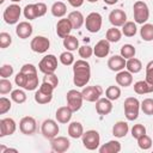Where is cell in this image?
I'll use <instances>...</instances> for the list:
<instances>
[{
    "instance_id": "cell-19",
    "label": "cell",
    "mask_w": 153,
    "mask_h": 153,
    "mask_svg": "<svg viewBox=\"0 0 153 153\" xmlns=\"http://www.w3.org/2000/svg\"><path fill=\"white\" fill-rule=\"evenodd\" d=\"M110 53V42L108 39H100L93 47V54L97 57H105Z\"/></svg>"
},
{
    "instance_id": "cell-44",
    "label": "cell",
    "mask_w": 153,
    "mask_h": 153,
    "mask_svg": "<svg viewBox=\"0 0 153 153\" xmlns=\"http://www.w3.org/2000/svg\"><path fill=\"white\" fill-rule=\"evenodd\" d=\"M43 82H45V84L53 86L54 88H56L57 85H59V78H57V75L55 73H48V74H44Z\"/></svg>"
},
{
    "instance_id": "cell-15",
    "label": "cell",
    "mask_w": 153,
    "mask_h": 153,
    "mask_svg": "<svg viewBox=\"0 0 153 153\" xmlns=\"http://www.w3.org/2000/svg\"><path fill=\"white\" fill-rule=\"evenodd\" d=\"M17 129V124L16 121L11 117H6V118H1L0 120V136H7V135H12Z\"/></svg>"
},
{
    "instance_id": "cell-22",
    "label": "cell",
    "mask_w": 153,
    "mask_h": 153,
    "mask_svg": "<svg viewBox=\"0 0 153 153\" xmlns=\"http://www.w3.org/2000/svg\"><path fill=\"white\" fill-rule=\"evenodd\" d=\"M72 114H73V111L68 108V105H66V106H60V108L56 110V112H55V117H56V121H57L59 123L66 124V123H68V122L71 121Z\"/></svg>"
},
{
    "instance_id": "cell-13",
    "label": "cell",
    "mask_w": 153,
    "mask_h": 153,
    "mask_svg": "<svg viewBox=\"0 0 153 153\" xmlns=\"http://www.w3.org/2000/svg\"><path fill=\"white\" fill-rule=\"evenodd\" d=\"M37 129L36 120L31 116H25L19 122V130L24 135H32Z\"/></svg>"
},
{
    "instance_id": "cell-8",
    "label": "cell",
    "mask_w": 153,
    "mask_h": 153,
    "mask_svg": "<svg viewBox=\"0 0 153 153\" xmlns=\"http://www.w3.org/2000/svg\"><path fill=\"white\" fill-rule=\"evenodd\" d=\"M102 24H103V18L98 12H91L85 19L86 30L92 33L98 32L102 29Z\"/></svg>"
},
{
    "instance_id": "cell-51",
    "label": "cell",
    "mask_w": 153,
    "mask_h": 153,
    "mask_svg": "<svg viewBox=\"0 0 153 153\" xmlns=\"http://www.w3.org/2000/svg\"><path fill=\"white\" fill-rule=\"evenodd\" d=\"M146 81L153 85V60L146 65Z\"/></svg>"
},
{
    "instance_id": "cell-55",
    "label": "cell",
    "mask_w": 153,
    "mask_h": 153,
    "mask_svg": "<svg viewBox=\"0 0 153 153\" xmlns=\"http://www.w3.org/2000/svg\"><path fill=\"white\" fill-rule=\"evenodd\" d=\"M103 1L108 5H115L116 2H118V0H103Z\"/></svg>"
},
{
    "instance_id": "cell-1",
    "label": "cell",
    "mask_w": 153,
    "mask_h": 153,
    "mask_svg": "<svg viewBox=\"0 0 153 153\" xmlns=\"http://www.w3.org/2000/svg\"><path fill=\"white\" fill-rule=\"evenodd\" d=\"M91 79V66L90 63L81 59L73 63V82L76 87H84Z\"/></svg>"
},
{
    "instance_id": "cell-18",
    "label": "cell",
    "mask_w": 153,
    "mask_h": 153,
    "mask_svg": "<svg viewBox=\"0 0 153 153\" xmlns=\"http://www.w3.org/2000/svg\"><path fill=\"white\" fill-rule=\"evenodd\" d=\"M96 111L98 115L105 116L109 115L112 111V100H110L109 98H99L96 102Z\"/></svg>"
},
{
    "instance_id": "cell-52",
    "label": "cell",
    "mask_w": 153,
    "mask_h": 153,
    "mask_svg": "<svg viewBox=\"0 0 153 153\" xmlns=\"http://www.w3.org/2000/svg\"><path fill=\"white\" fill-rule=\"evenodd\" d=\"M20 72H23L26 75H29V74H36L37 73V68L32 63H25V65L22 66Z\"/></svg>"
},
{
    "instance_id": "cell-32",
    "label": "cell",
    "mask_w": 153,
    "mask_h": 153,
    "mask_svg": "<svg viewBox=\"0 0 153 153\" xmlns=\"http://www.w3.org/2000/svg\"><path fill=\"white\" fill-rule=\"evenodd\" d=\"M140 36L146 42L153 41V24H149V23L142 24L140 29Z\"/></svg>"
},
{
    "instance_id": "cell-11",
    "label": "cell",
    "mask_w": 153,
    "mask_h": 153,
    "mask_svg": "<svg viewBox=\"0 0 153 153\" xmlns=\"http://www.w3.org/2000/svg\"><path fill=\"white\" fill-rule=\"evenodd\" d=\"M81 93H82L84 100L90 102V103H93V102H97V100L100 98V96L103 94V88H102V86H99V85L84 86Z\"/></svg>"
},
{
    "instance_id": "cell-5",
    "label": "cell",
    "mask_w": 153,
    "mask_h": 153,
    "mask_svg": "<svg viewBox=\"0 0 153 153\" xmlns=\"http://www.w3.org/2000/svg\"><path fill=\"white\" fill-rule=\"evenodd\" d=\"M53 92H54V87L45 84V82H42V85L39 86V88L36 91L35 93V100L36 103L38 104H48L51 102L53 99Z\"/></svg>"
},
{
    "instance_id": "cell-46",
    "label": "cell",
    "mask_w": 153,
    "mask_h": 153,
    "mask_svg": "<svg viewBox=\"0 0 153 153\" xmlns=\"http://www.w3.org/2000/svg\"><path fill=\"white\" fill-rule=\"evenodd\" d=\"M143 134H146V127L141 123H137V124H134L133 128H131V136L134 139H139L140 136H142Z\"/></svg>"
},
{
    "instance_id": "cell-10",
    "label": "cell",
    "mask_w": 153,
    "mask_h": 153,
    "mask_svg": "<svg viewBox=\"0 0 153 153\" xmlns=\"http://www.w3.org/2000/svg\"><path fill=\"white\" fill-rule=\"evenodd\" d=\"M59 131H60V128H59V124L56 121H54L51 118L43 121L42 127H41V133L45 139H48V140L54 139L55 136H57Z\"/></svg>"
},
{
    "instance_id": "cell-3",
    "label": "cell",
    "mask_w": 153,
    "mask_h": 153,
    "mask_svg": "<svg viewBox=\"0 0 153 153\" xmlns=\"http://www.w3.org/2000/svg\"><path fill=\"white\" fill-rule=\"evenodd\" d=\"M81 140H82V145L88 151H96L99 148V143H100V136H99V133L97 130H87V131H84L82 136H81Z\"/></svg>"
},
{
    "instance_id": "cell-39",
    "label": "cell",
    "mask_w": 153,
    "mask_h": 153,
    "mask_svg": "<svg viewBox=\"0 0 153 153\" xmlns=\"http://www.w3.org/2000/svg\"><path fill=\"white\" fill-rule=\"evenodd\" d=\"M140 108L145 115L152 116L153 115V98H146L141 102Z\"/></svg>"
},
{
    "instance_id": "cell-41",
    "label": "cell",
    "mask_w": 153,
    "mask_h": 153,
    "mask_svg": "<svg viewBox=\"0 0 153 153\" xmlns=\"http://www.w3.org/2000/svg\"><path fill=\"white\" fill-rule=\"evenodd\" d=\"M38 87V76H37V73L36 74H29L27 75V81H26V85H25V90L27 91H33Z\"/></svg>"
},
{
    "instance_id": "cell-7",
    "label": "cell",
    "mask_w": 153,
    "mask_h": 153,
    "mask_svg": "<svg viewBox=\"0 0 153 153\" xmlns=\"http://www.w3.org/2000/svg\"><path fill=\"white\" fill-rule=\"evenodd\" d=\"M66 99H67V105L68 108L75 112L79 111L82 106V102H84V97L82 93L76 91V90H69L66 94Z\"/></svg>"
},
{
    "instance_id": "cell-35",
    "label": "cell",
    "mask_w": 153,
    "mask_h": 153,
    "mask_svg": "<svg viewBox=\"0 0 153 153\" xmlns=\"http://www.w3.org/2000/svg\"><path fill=\"white\" fill-rule=\"evenodd\" d=\"M24 17L29 20L38 18V11H37L36 4H29L24 7Z\"/></svg>"
},
{
    "instance_id": "cell-23",
    "label": "cell",
    "mask_w": 153,
    "mask_h": 153,
    "mask_svg": "<svg viewBox=\"0 0 153 153\" xmlns=\"http://www.w3.org/2000/svg\"><path fill=\"white\" fill-rule=\"evenodd\" d=\"M116 82L122 87H128L133 84V74L129 71H120L116 74Z\"/></svg>"
},
{
    "instance_id": "cell-47",
    "label": "cell",
    "mask_w": 153,
    "mask_h": 153,
    "mask_svg": "<svg viewBox=\"0 0 153 153\" xmlns=\"http://www.w3.org/2000/svg\"><path fill=\"white\" fill-rule=\"evenodd\" d=\"M12 108V103L8 98L6 97H1L0 98V114L1 115H5L6 112H8Z\"/></svg>"
},
{
    "instance_id": "cell-42",
    "label": "cell",
    "mask_w": 153,
    "mask_h": 153,
    "mask_svg": "<svg viewBox=\"0 0 153 153\" xmlns=\"http://www.w3.org/2000/svg\"><path fill=\"white\" fill-rule=\"evenodd\" d=\"M137 146H139L141 149L147 151V149H149V148L152 147V139H151L147 134H143L142 136H140V137L137 139Z\"/></svg>"
},
{
    "instance_id": "cell-2",
    "label": "cell",
    "mask_w": 153,
    "mask_h": 153,
    "mask_svg": "<svg viewBox=\"0 0 153 153\" xmlns=\"http://www.w3.org/2000/svg\"><path fill=\"white\" fill-rule=\"evenodd\" d=\"M140 102L137 98L134 97H128L126 98L123 105H124V115L128 121H134L139 117V111H140Z\"/></svg>"
},
{
    "instance_id": "cell-9",
    "label": "cell",
    "mask_w": 153,
    "mask_h": 153,
    "mask_svg": "<svg viewBox=\"0 0 153 153\" xmlns=\"http://www.w3.org/2000/svg\"><path fill=\"white\" fill-rule=\"evenodd\" d=\"M38 68L43 74H48V73H55L56 68H57V57L53 54H48L45 55L38 63Z\"/></svg>"
},
{
    "instance_id": "cell-31",
    "label": "cell",
    "mask_w": 153,
    "mask_h": 153,
    "mask_svg": "<svg viewBox=\"0 0 153 153\" xmlns=\"http://www.w3.org/2000/svg\"><path fill=\"white\" fill-rule=\"evenodd\" d=\"M126 68H127V71H129L131 74H136V73H139V72L142 69V63H141V61H140L139 59L131 57V59H128V60H127Z\"/></svg>"
},
{
    "instance_id": "cell-4",
    "label": "cell",
    "mask_w": 153,
    "mask_h": 153,
    "mask_svg": "<svg viewBox=\"0 0 153 153\" xmlns=\"http://www.w3.org/2000/svg\"><path fill=\"white\" fill-rule=\"evenodd\" d=\"M134 11V20L137 24H145L149 18V8L145 1H136L133 6Z\"/></svg>"
},
{
    "instance_id": "cell-56",
    "label": "cell",
    "mask_w": 153,
    "mask_h": 153,
    "mask_svg": "<svg viewBox=\"0 0 153 153\" xmlns=\"http://www.w3.org/2000/svg\"><path fill=\"white\" fill-rule=\"evenodd\" d=\"M86 1H88V2H91V4H93V2H97L98 0H86Z\"/></svg>"
},
{
    "instance_id": "cell-27",
    "label": "cell",
    "mask_w": 153,
    "mask_h": 153,
    "mask_svg": "<svg viewBox=\"0 0 153 153\" xmlns=\"http://www.w3.org/2000/svg\"><path fill=\"white\" fill-rule=\"evenodd\" d=\"M84 134V127L80 122H72L68 126V135L72 139H79Z\"/></svg>"
},
{
    "instance_id": "cell-20",
    "label": "cell",
    "mask_w": 153,
    "mask_h": 153,
    "mask_svg": "<svg viewBox=\"0 0 153 153\" xmlns=\"http://www.w3.org/2000/svg\"><path fill=\"white\" fill-rule=\"evenodd\" d=\"M126 63H127L126 59L121 55H114L108 60V67L112 72H120V71L124 69Z\"/></svg>"
},
{
    "instance_id": "cell-48",
    "label": "cell",
    "mask_w": 153,
    "mask_h": 153,
    "mask_svg": "<svg viewBox=\"0 0 153 153\" xmlns=\"http://www.w3.org/2000/svg\"><path fill=\"white\" fill-rule=\"evenodd\" d=\"M12 43V37L10 33L7 32H1L0 33V48L1 49H5L7 47H10Z\"/></svg>"
},
{
    "instance_id": "cell-43",
    "label": "cell",
    "mask_w": 153,
    "mask_h": 153,
    "mask_svg": "<svg viewBox=\"0 0 153 153\" xmlns=\"http://www.w3.org/2000/svg\"><path fill=\"white\" fill-rule=\"evenodd\" d=\"M78 53H79V56H80L81 59L87 60L88 57H91V56L93 55V48H92L91 45H86V44H85V45L79 47Z\"/></svg>"
},
{
    "instance_id": "cell-49",
    "label": "cell",
    "mask_w": 153,
    "mask_h": 153,
    "mask_svg": "<svg viewBox=\"0 0 153 153\" xmlns=\"http://www.w3.org/2000/svg\"><path fill=\"white\" fill-rule=\"evenodd\" d=\"M26 81H27V75L19 71V73L14 76V82L17 84V86H19V87H23V88H24V87H25V85H26Z\"/></svg>"
},
{
    "instance_id": "cell-17",
    "label": "cell",
    "mask_w": 153,
    "mask_h": 153,
    "mask_svg": "<svg viewBox=\"0 0 153 153\" xmlns=\"http://www.w3.org/2000/svg\"><path fill=\"white\" fill-rule=\"evenodd\" d=\"M72 30H73V26L68 18H61L56 24V33L60 38H65L68 35H71Z\"/></svg>"
},
{
    "instance_id": "cell-54",
    "label": "cell",
    "mask_w": 153,
    "mask_h": 153,
    "mask_svg": "<svg viewBox=\"0 0 153 153\" xmlns=\"http://www.w3.org/2000/svg\"><path fill=\"white\" fill-rule=\"evenodd\" d=\"M6 152H13V153H17L18 151H17L16 148H7V147H5L4 145H1V146H0V153H6Z\"/></svg>"
},
{
    "instance_id": "cell-26",
    "label": "cell",
    "mask_w": 153,
    "mask_h": 153,
    "mask_svg": "<svg viewBox=\"0 0 153 153\" xmlns=\"http://www.w3.org/2000/svg\"><path fill=\"white\" fill-rule=\"evenodd\" d=\"M121 143L117 140H110L98 148L100 153H118L121 151Z\"/></svg>"
},
{
    "instance_id": "cell-33",
    "label": "cell",
    "mask_w": 153,
    "mask_h": 153,
    "mask_svg": "<svg viewBox=\"0 0 153 153\" xmlns=\"http://www.w3.org/2000/svg\"><path fill=\"white\" fill-rule=\"evenodd\" d=\"M63 47L68 51H74L76 49H79V41H78V38L75 36L68 35L67 37L63 38Z\"/></svg>"
},
{
    "instance_id": "cell-34",
    "label": "cell",
    "mask_w": 153,
    "mask_h": 153,
    "mask_svg": "<svg viewBox=\"0 0 153 153\" xmlns=\"http://www.w3.org/2000/svg\"><path fill=\"white\" fill-rule=\"evenodd\" d=\"M136 32H137V27L134 22H126L124 25L122 26V33L126 37H133L136 35Z\"/></svg>"
},
{
    "instance_id": "cell-12",
    "label": "cell",
    "mask_w": 153,
    "mask_h": 153,
    "mask_svg": "<svg viewBox=\"0 0 153 153\" xmlns=\"http://www.w3.org/2000/svg\"><path fill=\"white\" fill-rule=\"evenodd\" d=\"M49 47H50V41L44 36H36L31 39V43H30L31 50L37 54H43L48 51Z\"/></svg>"
},
{
    "instance_id": "cell-25",
    "label": "cell",
    "mask_w": 153,
    "mask_h": 153,
    "mask_svg": "<svg viewBox=\"0 0 153 153\" xmlns=\"http://www.w3.org/2000/svg\"><path fill=\"white\" fill-rule=\"evenodd\" d=\"M67 18L69 19L73 29H75V30L76 29H80L82 26V24L85 23V18H84V16H82V13L80 11H72L68 14Z\"/></svg>"
},
{
    "instance_id": "cell-58",
    "label": "cell",
    "mask_w": 153,
    "mask_h": 153,
    "mask_svg": "<svg viewBox=\"0 0 153 153\" xmlns=\"http://www.w3.org/2000/svg\"><path fill=\"white\" fill-rule=\"evenodd\" d=\"M4 1H5V0H0V4H2V2H4Z\"/></svg>"
},
{
    "instance_id": "cell-29",
    "label": "cell",
    "mask_w": 153,
    "mask_h": 153,
    "mask_svg": "<svg viewBox=\"0 0 153 153\" xmlns=\"http://www.w3.org/2000/svg\"><path fill=\"white\" fill-rule=\"evenodd\" d=\"M50 11H51V14H53L54 17H56V18H62V17L67 13V6H66V4L62 2V1H56V2L53 4Z\"/></svg>"
},
{
    "instance_id": "cell-16",
    "label": "cell",
    "mask_w": 153,
    "mask_h": 153,
    "mask_svg": "<svg viewBox=\"0 0 153 153\" xmlns=\"http://www.w3.org/2000/svg\"><path fill=\"white\" fill-rule=\"evenodd\" d=\"M109 22L112 24V26H123L124 23L127 22V14L121 8H116V10H112L109 14Z\"/></svg>"
},
{
    "instance_id": "cell-21",
    "label": "cell",
    "mask_w": 153,
    "mask_h": 153,
    "mask_svg": "<svg viewBox=\"0 0 153 153\" xmlns=\"http://www.w3.org/2000/svg\"><path fill=\"white\" fill-rule=\"evenodd\" d=\"M32 31H33L32 25H31L29 22H20V23L17 25V27H16V33H17V36H18L19 38H22V39L29 38V37L32 35Z\"/></svg>"
},
{
    "instance_id": "cell-38",
    "label": "cell",
    "mask_w": 153,
    "mask_h": 153,
    "mask_svg": "<svg viewBox=\"0 0 153 153\" xmlns=\"http://www.w3.org/2000/svg\"><path fill=\"white\" fill-rule=\"evenodd\" d=\"M11 99H12L14 103H17V104H23V103H25V100H26V94H25V92H24L23 90H20V88L13 90V91L11 92Z\"/></svg>"
},
{
    "instance_id": "cell-37",
    "label": "cell",
    "mask_w": 153,
    "mask_h": 153,
    "mask_svg": "<svg viewBox=\"0 0 153 153\" xmlns=\"http://www.w3.org/2000/svg\"><path fill=\"white\" fill-rule=\"evenodd\" d=\"M105 97L110 100H117L121 97V88L118 86L111 85L105 90Z\"/></svg>"
},
{
    "instance_id": "cell-40",
    "label": "cell",
    "mask_w": 153,
    "mask_h": 153,
    "mask_svg": "<svg viewBox=\"0 0 153 153\" xmlns=\"http://www.w3.org/2000/svg\"><path fill=\"white\" fill-rule=\"evenodd\" d=\"M59 59H60V62L63 66H71V65H73L75 62L74 61V55L72 54V51H68V50L61 53Z\"/></svg>"
},
{
    "instance_id": "cell-28",
    "label": "cell",
    "mask_w": 153,
    "mask_h": 153,
    "mask_svg": "<svg viewBox=\"0 0 153 153\" xmlns=\"http://www.w3.org/2000/svg\"><path fill=\"white\" fill-rule=\"evenodd\" d=\"M134 91L137 94H146L153 92V85L148 84L146 80H139L134 84Z\"/></svg>"
},
{
    "instance_id": "cell-30",
    "label": "cell",
    "mask_w": 153,
    "mask_h": 153,
    "mask_svg": "<svg viewBox=\"0 0 153 153\" xmlns=\"http://www.w3.org/2000/svg\"><path fill=\"white\" fill-rule=\"evenodd\" d=\"M122 31L120 29H117L116 26H112L110 29H108L106 33H105V39H108L110 43H117L121 38H122Z\"/></svg>"
},
{
    "instance_id": "cell-6",
    "label": "cell",
    "mask_w": 153,
    "mask_h": 153,
    "mask_svg": "<svg viewBox=\"0 0 153 153\" xmlns=\"http://www.w3.org/2000/svg\"><path fill=\"white\" fill-rule=\"evenodd\" d=\"M20 14H22L20 6L17 5V4H12V5H8L4 10L2 18H4V20H5L6 24L13 25V24H17L18 23L19 18H20Z\"/></svg>"
},
{
    "instance_id": "cell-24",
    "label": "cell",
    "mask_w": 153,
    "mask_h": 153,
    "mask_svg": "<svg viewBox=\"0 0 153 153\" xmlns=\"http://www.w3.org/2000/svg\"><path fill=\"white\" fill-rule=\"evenodd\" d=\"M128 131H129V126L124 121H118L112 127V135L115 137H118V139L124 137L128 134Z\"/></svg>"
},
{
    "instance_id": "cell-14",
    "label": "cell",
    "mask_w": 153,
    "mask_h": 153,
    "mask_svg": "<svg viewBox=\"0 0 153 153\" xmlns=\"http://www.w3.org/2000/svg\"><path fill=\"white\" fill-rule=\"evenodd\" d=\"M50 147L56 153H63L69 149L71 142L66 136H55L50 140Z\"/></svg>"
},
{
    "instance_id": "cell-36",
    "label": "cell",
    "mask_w": 153,
    "mask_h": 153,
    "mask_svg": "<svg viewBox=\"0 0 153 153\" xmlns=\"http://www.w3.org/2000/svg\"><path fill=\"white\" fill-rule=\"evenodd\" d=\"M135 47L131 45V44H124L121 47V50H120V55L123 56L126 60L128 59H131V57H135Z\"/></svg>"
},
{
    "instance_id": "cell-45",
    "label": "cell",
    "mask_w": 153,
    "mask_h": 153,
    "mask_svg": "<svg viewBox=\"0 0 153 153\" xmlns=\"http://www.w3.org/2000/svg\"><path fill=\"white\" fill-rule=\"evenodd\" d=\"M12 82L7 78H1L0 80V93L1 94H7L12 92Z\"/></svg>"
},
{
    "instance_id": "cell-53",
    "label": "cell",
    "mask_w": 153,
    "mask_h": 153,
    "mask_svg": "<svg viewBox=\"0 0 153 153\" xmlns=\"http://www.w3.org/2000/svg\"><path fill=\"white\" fill-rule=\"evenodd\" d=\"M68 2H69V5L71 6H73V7H80V6H82V4H84V1L85 0H67Z\"/></svg>"
},
{
    "instance_id": "cell-50",
    "label": "cell",
    "mask_w": 153,
    "mask_h": 153,
    "mask_svg": "<svg viewBox=\"0 0 153 153\" xmlns=\"http://www.w3.org/2000/svg\"><path fill=\"white\" fill-rule=\"evenodd\" d=\"M13 74V67L11 65H2L0 68V76L1 78H10Z\"/></svg>"
},
{
    "instance_id": "cell-57",
    "label": "cell",
    "mask_w": 153,
    "mask_h": 153,
    "mask_svg": "<svg viewBox=\"0 0 153 153\" xmlns=\"http://www.w3.org/2000/svg\"><path fill=\"white\" fill-rule=\"evenodd\" d=\"M11 1H13V2H19V1H22V0H11Z\"/></svg>"
}]
</instances>
